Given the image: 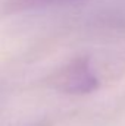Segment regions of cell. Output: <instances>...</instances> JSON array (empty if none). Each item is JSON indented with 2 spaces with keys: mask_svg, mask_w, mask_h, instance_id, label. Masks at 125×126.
I'll return each mask as SVG.
<instances>
[{
  "mask_svg": "<svg viewBox=\"0 0 125 126\" xmlns=\"http://www.w3.org/2000/svg\"><path fill=\"white\" fill-rule=\"evenodd\" d=\"M47 84L63 94L85 95L91 94L99 88V78L96 76L90 59L74 57L56 69L49 78Z\"/></svg>",
  "mask_w": 125,
  "mask_h": 126,
  "instance_id": "cell-1",
  "label": "cell"
},
{
  "mask_svg": "<svg viewBox=\"0 0 125 126\" xmlns=\"http://www.w3.org/2000/svg\"><path fill=\"white\" fill-rule=\"evenodd\" d=\"M83 0H9L6 7L9 12H22L30 9H38L53 4H68V3H77Z\"/></svg>",
  "mask_w": 125,
  "mask_h": 126,
  "instance_id": "cell-2",
  "label": "cell"
}]
</instances>
